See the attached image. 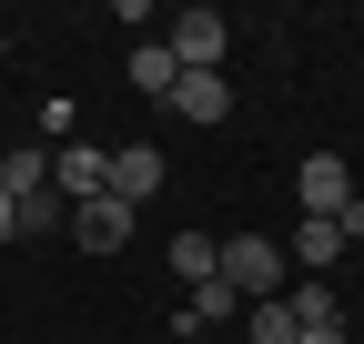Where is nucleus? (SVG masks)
I'll use <instances>...</instances> for the list:
<instances>
[{
    "mask_svg": "<svg viewBox=\"0 0 364 344\" xmlns=\"http://www.w3.org/2000/svg\"><path fill=\"white\" fill-rule=\"evenodd\" d=\"M223 284H233L243 304H273V294L294 284V264H284L273 233H223Z\"/></svg>",
    "mask_w": 364,
    "mask_h": 344,
    "instance_id": "obj_1",
    "label": "nucleus"
},
{
    "mask_svg": "<svg viewBox=\"0 0 364 344\" xmlns=\"http://www.w3.org/2000/svg\"><path fill=\"white\" fill-rule=\"evenodd\" d=\"M162 51H172L182 71H223V51H233V21H223V11H203V0H193V11H172Z\"/></svg>",
    "mask_w": 364,
    "mask_h": 344,
    "instance_id": "obj_2",
    "label": "nucleus"
},
{
    "mask_svg": "<svg viewBox=\"0 0 364 344\" xmlns=\"http://www.w3.org/2000/svg\"><path fill=\"white\" fill-rule=\"evenodd\" d=\"M294 203H304V223H344V203H354L344 152H304L294 162Z\"/></svg>",
    "mask_w": 364,
    "mask_h": 344,
    "instance_id": "obj_3",
    "label": "nucleus"
},
{
    "mask_svg": "<svg viewBox=\"0 0 364 344\" xmlns=\"http://www.w3.org/2000/svg\"><path fill=\"white\" fill-rule=\"evenodd\" d=\"M51 193H61V203H102V193H112V152L81 142V132L51 142Z\"/></svg>",
    "mask_w": 364,
    "mask_h": 344,
    "instance_id": "obj_4",
    "label": "nucleus"
},
{
    "mask_svg": "<svg viewBox=\"0 0 364 344\" xmlns=\"http://www.w3.org/2000/svg\"><path fill=\"white\" fill-rule=\"evenodd\" d=\"M132 223H142V213L112 203V193H102V203H71V243H81V253H122V243H132Z\"/></svg>",
    "mask_w": 364,
    "mask_h": 344,
    "instance_id": "obj_5",
    "label": "nucleus"
},
{
    "mask_svg": "<svg viewBox=\"0 0 364 344\" xmlns=\"http://www.w3.org/2000/svg\"><path fill=\"white\" fill-rule=\"evenodd\" d=\"M162 172H172V162H162L152 142H122V152H112V203H132V213H142V203L162 193Z\"/></svg>",
    "mask_w": 364,
    "mask_h": 344,
    "instance_id": "obj_6",
    "label": "nucleus"
},
{
    "mask_svg": "<svg viewBox=\"0 0 364 344\" xmlns=\"http://www.w3.org/2000/svg\"><path fill=\"white\" fill-rule=\"evenodd\" d=\"M162 112H182V122H233V81H223V71H182Z\"/></svg>",
    "mask_w": 364,
    "mask_h": 344,
    "instance_id": "obj_7",
    "label": "nucleus"
},
{
    "mask_svg": "<svg viewBox=\"0 0 364 344\" xmlns=\"http://www.w3.org/2000/svg\"><path fill=\"white\" fill-rule=\"evenodd\" d=\"M0 193H51V142H11V152H0Z\"/></svg>",
    "mask_w": 364,
    "mask_h": 344,
    "instance_id": "obj_8",
    "label": "nucleus"
},
{
    "mask_svg": "<svg viewBox=\"0 0 364 344\" xmlns=\"http://www.w3.org/2000/svg\"><path fill=\"white\" fill-rule=\"evenodd\" d=\"M122 71H132V92H142V102H172V81H182V61L162 51V41H132V61H122Z\"/></svg>",
    "mask_w": 364,
    "mask_h": 344,
    "instance_id": "obj_9",
    "label": "nucleus"
},
{
    "mask_svg": "<svg viewBox=\"0 0 364 344\" xmlns=\"http://www.w3.org/2000/svg\"><path fill=\"white\" fill-rule=\"evenodd\" d=\"M284 264H294V274H334V264H344V223H304V233L284 243Z\"/></svg>",
    "mask_w": 364,
    "mask_h": 344,
    "instance_id": "obj_10",
    "label": "nucleus"
},
{
    "mask_svg": "<svg viewBox=\"0 0 364 344\" xmlns=\"http://www.w3.org/2000/svg\"><path fill=\"white\" fill-rule=\"evenodd\" d=\"M233 314H243V294H233V284H223V274H213V284H193V294H182V324H193V334H213V324H233Z\"/></svg>",
    "mask_w": 364,
    "mask_h": 344,
    "instance_id": "obj_11",
    "label": "nucleus"
},
{
    "mask_svg": "<svg viewBox=\"0 0 364 344\" xmlns=\"http://www.w3.org/2000/svg\"><path fill=\"white\" fill-rule=\"evenodd\" d=\"M172 274H182V294L213 284L223 274V233H172Z\"/></svg>",
    "mask_w": 364,
    "mask_h": 344,
    "instance_id": "obj_12",
    "label": "nucleus"
},
{
    "mask_svg": "<svg viewBox=\"0 0 364 344\" xmlns=\"http://www.w3.org/2000/svg\"><path fill=\"white\" fill-rule=\"evenodd\" d=\"M21 233H71V203L61 193H21Z\"/></svg>",
    "mask_w": 364,
    "mask_h": 344,
    "instance_id": "obj_13",
    "label": "nucleus"
},
{
    "mask_svg": "<svg viewBox=\"0 0 364 344\" xmlns=\"http://www.w3.org/2000/svg\"><path fill=\"white\" fill-rule=\"evenodd\" d=\"M253 344H304V324H294L284 294H273V304H253Z\"/></svg>",
    "mask_w": 364,
    "mask_h": 344,
    "instance_id": "obj_14",
    "label": "nucleus"
},
{
    "mask_svg": "<svg viewBox=\"0 0 364 344\" xmlns=\"http://www.w3.org/2000/svg\"><path fill=\"white\" fill-rule=\"evenodd\" d=\"M11 243H21V203L0 193V253H11Z\"/></svg>",
    "mask_w": 364,
    "mask_h": 344,
    "instance_id": "obj_15",
    "label": "nucleus"
},
{
    "mask_svg": "<svg viewBox=\"0 0 364 344\" xmlns=\"http://www.w3.org/2000/svg\"><path fill=\"white\" fill-rule=\"evenodd\" d=\"M304 344H344V324H314V334H304Z\"/></svg>",
    "mask_w": 364,
    "mask_h": 344,
    "instance_id": "obj_16",
    "label": "nucleus"
},
{
    "mask_svg": "<svg viewBox=\"0 0 364 344\" xmlns=\"http://www.w3.org/2000/svg\"><path fill=\"white\" fill-rule=\"evenodd\" d=\"M0 51H11V31H0Z\"/></svg>",
    "mask_w": 364,
    "mask_h": 344,
    "instance_id": "obj_17",
    "label": "nucleus"
}]
</instances>
